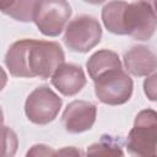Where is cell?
Returning <instances> with one entry per match:
<instances>
[{"instance_id":"obj_1","label":"cell","mask_w":157,"mask_h":157,"mask_svg":"<svg viewBox=\"0 0 157 157\" xmlns=\"http://www.w3.org/2000/svg\"><path fill=\"white\" fill-rule=\"evenodd\" d=\"M64 54L56 43L21 40L15 43L6 55L11 74L22 77H48L63 63Z\"/></svg>"},{"instance_id":"obj_2","label":"cell","mask_w":157,"mask_h":157,"mask_svg":"<svg viewBox=\"0 0 157 157\" xmlns=\"http://www.w3.org/2000/svg\"><path fill=\"white\" fill-rule=\"evenodd\" d=\"M146 4L135 2L128 5L113 1L103 9V21L114 33H130L139 39H146L153 32L148 25H155L153 10L148 11Z\"/></svg>"},{"instance_id":"obj_3","label":"cell","mask_w":157,"mask_h":157,"mask_svg":"<svg viewBox=\"0 0 157 157\" xmlns=\"http://www.w3.org/2000/svg\"><path fill=\"white\" fill-rule=\"evenodd\" d=\"M70 13V6L65 0H37L32 18L44 34L56 36L63 31Z\"/></svg>"},{"instance_id":"obj_4","label":"cell","mask_w":157,"mask_h":157,"mask_svg":"<svg viewBox=\"0 0 157 157\" xmlns=\"http://www.w3.org/2000/svg\"><path fill=\"white\" fill-rule=\"evenodd\" d=\"M97 97L109 104L123 103L131 93V80L120 67L107 70L94 78Z\"/></svg>"},{"instance_id":"obj_5","label":"cell","mask_w":157,"mask_h":157,"mask_svg":"<svg viewBox=\"0 0 157 157\" xmlns=\"http://www.w3.org/2000/svg\"><path fill=\"white\" fill-rule=\"evenodd\" d=\"M101 27L98 22L88 16H81L74 20L66 29L65 43L76 52H87L99 42Z\"/></svg>"},{"instance_id":"obj_6","label":"cell","mask_w":157,"mask_h":157,"mask_svg":"<svg viewBox=\"0 0 157 157\" xmlns=\"http://www.w3.org/2000/svg\"><path fill=\"white\" fill-rule=\"evenodd\" d=\"M60 105L61 101L56 97V94L47 87H40L28 97L26 113L32 121L45 124L54 119Z\"/></svg>"},{"instance_id":"obj_7","label":"cell","mask_w":157,"mask_h":157,"mask_svg":"<svg viewBox=\"0 0 157 157\" xmlns=\"http://www.w3.org/2000/svg\"><path fill=\"white\" fill-rule=\"evenodd\" d=\"M155 123L153 112H142L137 119L134 130L129 137V147L131 152L142 155V150L146 147L155 148V128L147 132V128Z\"/></svg>"},{"instance_id":"obj_8","label":"cell","mask_w":157,"mask_h":157,"mask_svg":"<svg viewBox=\"0 0 157 157\" xmlns=\"http://www.w3.org/2000/svg\"><path fill=\"white\" fill-rule=\"evenodd\" d=\"M96 115V108L87 102H72L64 113V123L69 131L78 132L91 128Z\"/></svg>"},{"instance_id":"obj_9","label":"cell","mask_w":157,"mask_h":157,"mask_svg":"<svg viewBox=\"0 0 157 157\" xmlns=\"http://www.w3.org/2000/svg\"><path fill=\"white\" fill-rule=\"evenodd\" d=\"M53 85L64 94L71 96L82 88L85 85V76L81 67L75 65H59L54 71Z\"/></svg>"},{"instance_id":"obj_10","label":"cell","mask_w":157,"mask_h":157,"mask_svg":"<svg viewBox=\"0 0 157 157\" xmlns=\"http://www.w3.org/2000/svg\"><path fill=\"white\" fill-rule=\"evenodd\" d=\"M87 67L91 77L94 80L97 76L105 72L107 70L120 67V63L118 60V56L114 53L103 50V52L96 53L91 58V60L87 63Z\"/></svg>"},{"instance_id":"obj_11","label":"cell","mask_w":157,"mask_h":157,"mask_svg":"<svg viewBox=\"0 0 157 157\" xmlns=\"http://www.w3.org/2000/svg\"><path fill=\"white\" fill-rule=\"evenodd\" d=\"M33 5L34 0H0V11L17 20L28 21L32 18Z\"/></svg>"},{"instance_id":"obj_12","label":"cell","mask_w":157,"mask_h":157,"mask_svg":"<svg viewBox=\"0 0 157 157\" xmlns=\"http://www.w3.org/2000/svg\"><path fill=\"white\" fill-rule=\"evenodd\" d=\"M137 58L140 60H137L136 58H134L131 54H126L125 55V63H126V67L135 75H144L147 74L150 71H152L155 69V58L151 56L150 59L146 58L145 60H141V58L144 56V54L146 53L145 48H134Z\"/></svg>"},{"instance_id":"obj_13","label":"cell","mask_w":157,"mask_h":157,"mask_svg":"<svg viewBox=\"0 0 157 157\" xmlns=\"http://www.w3.org/2000/svg\"><path fill=\"white\" fill-rule=\"evenodd\" d=\"M16 148L15 134L5 126H0V155H12Z\"/></svg>"},{"instance_id":"obj_14","label":"cell","mask_w":157,"mask_h":157,"mask_svg":"<svg viewBox=\"0 0 157 157\" xmlns=\"http://www.w3.org/2000/svg\"><path fill=\"white\" fill-rule=\"evenodd\" d=\"M5 82H6V75H5V72L0 67V90L2 88V86L5 85Z\"/></svg>"},{"instance_id":"obj_15","label":"cell","mask_w":157,"mask_h":157,"mask_svg":"<svg viewBox=\"0 0 157 157\" xmlns=\"http://www.w3.org/2000/svg\"><path fill=\"white\" fill-rule=\"evenodd\" d=\"M85 1H90V2H93V4H98V2H102L104 0H85Z\"/></svg>"},{"instance_id":"obj_16","label":"cell","mask_w":157,"mask_h":157,"mask_svg":"<svg viewBox=\"0 0 157 157\" xmlns=\"http://www.w3.org/2000/svg\"><path fill=\"white\" fill-rule=\"evenodd\" d=\"M1 120H2V115H1V110H0V124H1Z\"/></svg>"}]
</instances>
